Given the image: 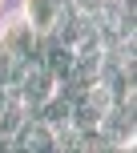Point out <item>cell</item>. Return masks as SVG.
Instances as JSON below:
<instances>
[{"instance_id":"1","label":"cell","mask_w":137,"mask_h":153,"mask_svg":"<svg viewBox=\"0 0 137 153\" xmlns=\"http://www.w3.org/2000/svg\"><path fill=\"white\" fill-rule=\"evenodd\" d=\"M97 133H101L105 145L133 149V101H125V105H109L105 117H101V125H97Z\"/></svg>"},{"instance_id":"2","label":"cell","mask_w":137,"mask_h":153,"mask_svg":"<svg viewBox=\"0 0 137 153\" xmlns=\"http://www.w3.org/2000/svg\"><path fill=\"white\" fill-rule=\"evenodd\" d=\"M65 4L73 8L77 16H85L89 24H101V20H109V16L121 12V0H65Z\"/></svg>"}]
</instances>
